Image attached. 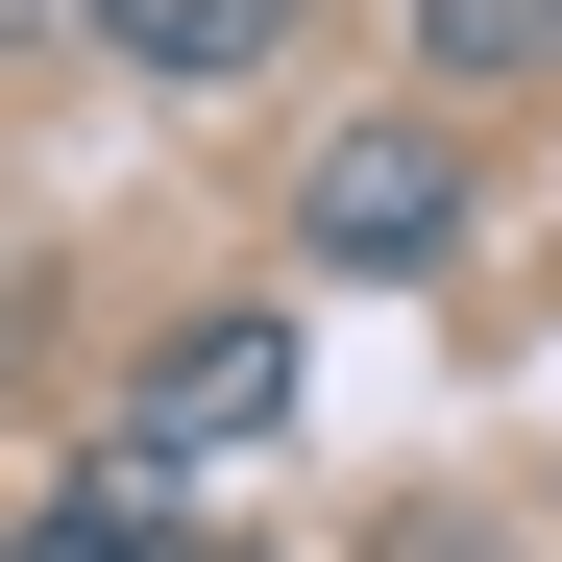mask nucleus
Wrapping results in <instances>:
<instances>
[{"label": "nucleus", "mask_w": 562, "mask_h": 562, "mask_svg": "<svg viewBox=\"0 0 562 562\" xmlns=\"http://www.w3.org/2000/svg\"><path fill=\"white\" fill-rule=\"evenodd\" d=\"M294 221H318V269H416V245H464V123H342V147L294 171Z\"/></svg>", "instance_id": "obj_1"}, {"label": "nucleus", "mask_w": 562, "mask_h": 562, "mask_svg": "<svg viewBox=\"0 0 562 562\" xmlns=\"http://www.w3.org/2000/svg\"><path fill=\"white\" fill-rule=\"evenodd\" d=\"M269 416H294V318H196V342L147 367V464L171 440H269Z\"/></svg>", "instance_id": "obj_2"}, {"label": "nucleus", "mask_w": 562, "mask_h": 562, "mask_svg": "<svg viewBox=\"0 0 562 562\" xmlns=\"http://www.w3.org/2000/svg\"><path fill=\"white\" fill-rule=\"evenodd\" d=\"M0 562H171V514H147V464H99V490L0 514Z\"/></svg>", "instance_id": "obj_3"}, {"label": "nucleus", "mask_w": 562, "mask_h": 562, "mask_svg": "<svg viewBox=\"0 0 562 562\" xmlns=\"http://www.w3.org/2000/svg\"><path fill=\"white\" fill-rule=\"evenodd\" d=\"M99 25H123L147 74H269V25H294V0H99Z\"/></svg>", "instance_id": "obj_4"}, {"label": "nucleus", "mask_w": 562, "mask_h": 562, "mask_svg": "<svg viewBox=\"0 0 562 562\" xmlns=\"http://www.w3.org/2000/svg\"><path fill=\"white\" fill-rule=\"evenodd\" d=\"M440 74H562V0H416Z\"/></svg>", "instance_id": "obj_5"}]
</instances>
